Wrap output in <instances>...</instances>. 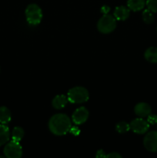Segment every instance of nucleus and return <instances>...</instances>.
Wrapping results in <instances>:
<instances>
[{
	"label": "nucleus",
	"instance_id": "1",
	"mask_svg": "<svg viewBox=\"0 0 157 158\" xmlns=\"http://www.w3.org/2000/svg\"><path fill=\"white\" fill-rule=\"evenodd\" d=\"M72 127V121L66 114H57L52 116L49 121V129L56 136L66 135Z\"/></svg>",
	"mask_w": 157,
	"mask_h": 158
},
{
	"label": "nucleus",
	"instance_id": "2",
	"mask_svg": "<svg viewBox=\"0 0 157 158\" xmlns=\"http://www.w3.org/2000/svg\"><path fill=\"white\" fill-rule=\"evenodd\" d=\"M67 98L72 103H83L88 101L89 94L87 89L83 86H75L71 88L67 94Z\"/></svg>",
	"mask_w": 157,
	"mask_h": 158
},
{
	"label": "nucleus",
	"instance_id": "3",
	"mask_svg": "<svg viewBox=\"0 0 157 158\" xmlns=\"http://www.w3.org/2000/svg\"><path fill=\"white\" fill-rule=\"evenodd\" d=\"M25 13L28 23L32 26L38 25L42 19V11L37 4H29L26 7Z\"/></svg>",
	"mask_w": 157,
	"mask_h": 158
},
{
	"label": "nucleus",
	"instance_id": "4",
	"mask_svg": "<svg viewBox=\"0 0 157 158\" xmlns=\"http://www.w3.org/2000/svg\"><path fill=\"white\" fill-rule=\"evenodd\" d=\"M116 28V19L114 16L106 14L99 20L97 29L99 32L103 34H108L113 32Z\"/></svg>",
	"mask_w": 157,
	"mask_h": 158
},
{
	"label": "nucleus",
	"instance_id": "5",
	"mask_svg": "<svg viewBox=\"0 0 157 158\" xmlns=\"http://www.w3.org/2000/svg\"><path fill=\"white\" fill-rule=\"evenodd\" d=\"M3 151L4 155L8 158H20L22 156V148L19 142L13 140L7 142Z\"/></svg>",
	"mask_w": 157,
	"mask_h": 158
},
{
	"label": "nucleus",
	"instance_id": "6",
	"mask_svg": "<svg viewBox=\"0 0 157 158\" xmlns=\"http://www.w3.org/2000/svg\"><path fill=\"white\" fill-rule=\"evenodd\" d=\"M130 125V130L137 134H144L148 131L149 128V123L147 120H143V118L134 119L129 123Z\"/></svg>",
	"mask_w": 157,
	"mask_h": 158
},
{
	"label": "nucleus",
	"instance_id": "7",
	"mask_svg": "<svg viewBox=\"0 0 157 158\" xmlns=\"http://www.w3.org/2000/svg\"><path fill=\"white\" fill-rule=\"evenodd\" d=\"M145 148L149 152L157 153V131H153L147 133L143 140Z\"/></svg>",
	"mask_w": 157,
	"mask_h": 158
},
{
	"label": "nucleus",
	"instance_id": "8",
	"mask_svg": "<svg viewBox=\"0 0 157 158\" xmlns=\"http://www.w3.org/2000/svg\"><path fill=\"white\" fill-rule=\"evenodd\" d=\"M88 118H89V111L84 106L77 108L72 116V122L76 125H81L86 123Z\"/></svg>",
	"mask_w": 157,
	"mask_h": 158
},
{
	"label": "nucleus",
	"instance_id": "9",
	"mask_svg": "<svg viewBox=\"0 0 157 158\" xmlns=\"http://www.w3.org/2000/svg\"><path fill=\"white\" fill-rule=\"evenodd\" d=\"M134 112L135 115L138 116L139 117L144 118V117H147L151 114L152 108L147 103L141 102L135 105L134 107Z\"/></svg>",
	"mask_w": 157,
	"mask_h": 158
},
{
	"label": "nucleus",
	"instance_id": "10",
	"mask_svg": "<svg viewBox=\"0 0 157 158\" xmlns=\"http://www.w3.org/2000/svg\"><path fill=\"white\" fill-rule=\"evenodd\" d=\"M130 15V9L126 6H120L115 9L113 13V16L115 19L119 20V21H125L129 18Z\"/></svg>",
	"mask_w": 157,
	"mask_h": 158
},
{
	"label": "nucleus",
	"instance_id": "11",
	"mask_svg": "<svg viewBox=\"0 0 157 158\" xmlns=\"http://www.w3.org/2000/svg\"><path fill=\"white\" fill-rule=\"evenodd\" d=\"M68 101L69 100H68L66 96L63 95V94H60V95H57L54 97L52 101V105L55 109L60 110L62 109L66 106Z\"/></svg>",
	"mask_w": 157,
	"mask_h": 158
},
{
	"label": "nucleus",
	"instance_id": "12",
	"mask_svg": "<svg viewBox=\"0 0 157 158\" xmlns=\"http://www.w3.org/2000/svg\"><path fill=\"white\" fill-rule=\"evenodd\" d=\"M146 6V0H128L127 6L130 11L139 12L144 9Z\"/></svg>",
	"mask_w": 157,
	"mask_h": 158
},
{
	"label": "nucleus",
	"instance_id": "13",
	"mask_svg": "<svg viewBox=\"0 0 157 158\" xmlns=\"http://www.w3.org/2000/svg\"><path fill=\"white\" fill-rule=\"evenodd\" d=\"M10 139V131L6 124H0V146L6 144Z\"/></svg>",
	"mask_w": 157,
	"mask_h": 158
},
{
	"label": "nucleus",
	"instance_id": "14",
	"mask_svg": "<svg viewBox=\"0 0 157 158\" xmlns=\"http://www.w3.org/2000/svg\"><path fill=\"white\" fill-rule=\"evenodd\" d=\"M144 57L148 62L152 63H157V47H149L145 51Z\"/></svg>",
	"mask_w": 157,
	"mask_h": 158
},
{
	"label": "nucleus",
	"instance_id": "15",
	"mask_svg": "<svg viewBox=\"0 0 157 158\" xmlns=\"http://www.w3.org/2000/svg\"><path fill=\"white\" fill-rule=\"evenodd\" d=\"M11 112L6 106H0V123L7 124L11 121Z\"/></svg>",
	"mask_w": 157,
	"mask_h": 158
},
{
	"label": "nucleus",
	"instance_id": "16",
	"mask_svg": "<svg viewBox=\"0 0 157 158\" xmlns=\"http://www.w3.org/2000/svg\"><path fill=\"white\" fill-rule=\"evenodd\" d=\"M25 134L24 130L20 127H15L12 131V139L15 141L19 142L23 138Z\"/></svg>",
	"mask_w": 157,
	"mask_h": 158
},
{
	"label": "nucleus",
	"instance_id": "17",
	"mask_svg": "<svg viewBox=\"0 0 157 158\" xmlns=\"http://www.w3.org/2000/svg\"><path fill=\"white\" fill-rule=\"evenodd\" d=\"M154 12L149 10V9H145L143 12V19L145 23L146 24H152L155 20V17H154Z\"/></svg>",
	"mask_w": 157,
	"mask_h": 158
},
{
	"label": "nucleus",
	"instance_id": "18",
	"mask_svg": "<svg viewBox=\"0 0 157 158\" xmlns=\"http://www.w3.org/2000/svg\"><path fill=\"white\" fill-rule=\"evenodd\" d=\"M115 130L119 134H124L130 130V125L126 121H120L115 126Z\"/></svg>",
	"mask_w": 157,
	"mask_h": 158
},
{
	"label": "nucleus",
	"instance_id": "19",
	"mask_svg": "<svg viewBox=\"0 0 157 158\" xmlns=\"http://www.w3.org/2000/svg\"><path fill=\"white\" fill-rule=\"evenodd\" d=\"M146 5L147 9L155 13L157 12V0H146Z\"/></svg>",
	"mask_w": 157,
	"mask_h": 158
},
{
	"label": "nucleus",
	"instance_id": "20",
	"mask_svg": "<svg viewBox=\"0 0 157 158\" xmlns=\"http://www.w3.org/2000/svg\"><path fill=\"white\" fill-rule=\"evenodd\" d=\"M147 122L149 123V125L156 124L157 123V116L155 114H150L147 117Z\"/></svg>",
	"mask_w": 157,
	"mask_h": 158
},
{
	"label": "nucleus",
	"instance_id": "21",
	"mask_svg": "<svg viewBox=\"0 0 157 158\" xmlns=\"http://www.w3.org/2000/svg\"><path fill=\"white\" fill-rule=\"evenodd\" d=\"M69 132H70L72 134H73V135L77 136L80 134V130L78 129L77 127H72L70 131H69Z\"/></svg>",
	"mask_w": 157,
	"mask_h": 158
},
{
	"label": "nucleus",
	"instance_id": "22",
	"mask_svg": "<svg viewBox=\"0 0 157 158\" xmlns=\"http://www.w3.org/2000/svg\"><path fill=\"white\" fill-rule=\"evenodd\" d=\"M106 157H112V158H121L122 156L117 152H111L109 154H106Z\"/></svg>",
	"mask_w": 157,
	"mask_h": 158
},
{
	"label": "nucleus",
	"instance_id": "23",
	"mask_svg": "<svg viewBox=\"0 0 157 158\" xmlns=\"http://www.w3.org/2000/svg\"><path fill=\"white\" fill-rule=\"evenodd\" d=\"M95 157H106V154H105L104 151H103V150H99V151H97Z\"/></svg>",
	"mask_w": 157,
	"mask_h": 158
},
{
	"label": "nucleus",
	"instance_id": "24",
	"mask_svg": "<svg viewBox=\"0 0 157 158\" xmlns=\"http://www.w3.org/2000/svg\"><path fill=\"white\" fill-rule=\"evenodd\" d=\"M109 10H110V8L107 6H103V7L101 8V12H103V14H105V15H106V14H108Z\"/></svg>",
	"mask_w": 157,
	"mask_h": 158
},
{
	"label": "nucleus",
	"instance_id": "25",
	"mask_svg": "<svg viewBox=\"0 0 157 158\" xmlns=\"http://www.w3.org/2000/svg\"><path fill=\"white\" fill-rule=\"evenodd\" d=\"M156 126H157V123H156Z\"/></svg>",
	"mask_w": 157,
	"mask_h": 158
}]
</instances>
